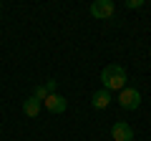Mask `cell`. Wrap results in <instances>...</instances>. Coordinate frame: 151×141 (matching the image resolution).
I'll return each instance as SVG.
<instances>
[{
    "label": "cell",
    "mask_w": 151,
    "mask_h": 141,
    "mask_svg": "<svg viewBox=\"0 0 151 141\" xmlns=\"http://www.w3.org/2000/svg\"><path fill=\"white\" fill-rule=\"evenodd\" d=\"M111 101H113V96H111V91H106V88H98V91H93V96H91V106L98 109V111L108 109Z\"/></svg>",
    "instance_id": "5"
},
{
    "label": "cell",
    "mask_w": 151,
    "mask_h": 141,
    "mask_svg": "<svg viewBox=\"0 0 151 141\" xmlns=\"http://www.w3.org/2000/svg\"><path fill=\"white\" fill-rule=\"evenodd\" d=\"M0 8H3V5H0Z\"/></svg>",
    "instance_id": "11"
},
{
    "label": "cell",
    "mask_w": 151,
    "mask_h": 141,
    "mask_svg": "<svg viewBox=\"0 0 151 141\" xmlns=\"http://www.w3.org/2000/svg\"><path fill=\"white\" fill-rule=\"evenodd\" d=\"M33 98H35V101H45V98H48V91H45V86H35V91H33Z\"/></svg>",
    "instance_id": "8"
},
{
    "label": "cell",
    "mask_w": 151,
    "mask_h": 141,
    "mask_svg": "<svg viewBox=\"0 0 151 141\" xmlns=\"http://www.w3.org/2000/svg\"><path fill=\"white\" fill-rule=\"evenodd\" d=\"M55 88H58V81H48V83H45V91H48V96H50V93H55Z\"/></svg>",
    "instance_id": "9"
},
{
    "label": "cell",
    "mask_w": 151,
    "mask_h": 141,
    "mask_svg": "<svg viewBox=\"0 0 151 141\" xmlns=\"http://www.w3.org/2000/svg\"><path fill=\"white\" fill-rule=\"evenodd\" d=\"M23 114L25 116H30V119H35L38 114H40V101H35V98H25V101H23Z\"/></svg>",
    "instance_id": "7"
},
{
    "label": "cell",
    "mask_w": 151,
    "mask_h": 141,
    "mask_svg": "<svg viewBox=\"0 0 151 141\" xmlns=\"http://www.w3.org/2000/svg\"><path fill=\"white\" fill-rule=\"evenodd\" d=\"M119 106L126 111H136L141 106V93L136 91V88H129L126 86L124 91H119Z\"/></svg>",
    "instance_id": "2"
},
{
    "label": "cell",
    "mask_w": 151,
    "mask_h": 141,
    "mask_svg": "<svg viewBox=\"0 0 151 141\" xmlns=\"http://www.w3.org/2000/svg\"><path fill=\"white\" fill-rule=\"evenodd\" d=\"M113 13H116V5L111 0H96V3H91V15L96 20H108Z\"/></svg>",
    "instance_id": "3"
},
{
    "label": "cell",
    "mask_w": 151,
    "mask_h": 141,
    "mask_svg": "<svg viewBox=\"0 0 151 141\" xmlns=\"http://www.w3.org/2000/svg\"><path fill=\"white\" fill-rule=\"evenodd\" d=\"M101 83H103V88L106 91H124L126 88V68L124 65H116V63H111V65H106V68L101 70Z\"/></svg>",
    "instance_id": "1"
},
{
    "label": "cell",
    "mask_w": 151,
    "mask_h": 141,
    "mask_svg": "<svg viewBox=\"0 0 151 141\" xmlns=\"http://www.w3.org/2000/svg\"><path fill=\"white\" fill-rule=\"evenodd\" d=\"M111 136H113V141H134V129L126 121H116L111 126Z\"/></svg>",
    "instance_id": "4"
},
{
    "label": "cell",
    "mask_w": 151,
    "mask_h": 141,
    "mask_svg": "<svg viewBox=\"0 0 151 141\" xmlns=\"http://www.w3.org/2000/svg\"><path fill=\"white\" fill-rule=\"evenodd\" d=\"M126 8H131V10H134V8H144V0H129Z\"/></svg>",
    "instance_id": "10"
},
{
    "label": "cell",
    "mask_w": 151,
    "mask_h": 141,
    "mask_svg": "<svg viewBox=\"0 0 151 141\" xmlns=\"http://www.w3.org/2000/svg\"><path fill=\"white\" fill-rule=\"evenodd\" d=\"M43 106L50 111V114H63V111L68 109V101H65L63 96H58V93H50V96L43 101Z\"/></svg>",
    "instance_id": "6"
}]
</instances>
